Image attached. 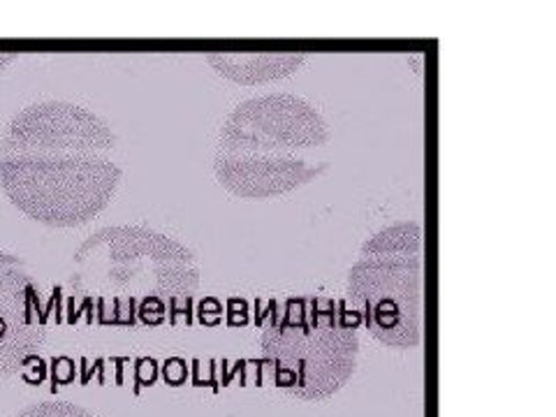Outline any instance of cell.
Wrapping results in <instances>:
<instances>
[{
    "label": "cell",
    "mask_w": 556,
    "mask_h": 417,
    "mask_svg": "<svg viewBox=\"0 0 556 417\" xmlns=\"http://www.w3.org/2000/svg\"><path fill=\"white\" fill-rule=\"evenodd\" d=\"M116 149V132L93 110L65 100L28 104L0 139V188L30 220L79 228L118 193Z\"/></svg>",
    "instance_id": "cell-1"
},
{
    "label": "cell",
    "mask_w": 556,
    "mask_h": 417,
    "mask_svg": "<svg viewBox=\"0 0 556 417\" xmlns=\"http://www.w3.org/2000/svg\"><path fill=\"white\" fill-rule=\"evenodd\" d=\"M332 128L316 104L294 93L237 102L223 118L214 177L239 200H276L318 181L329 169Z\"/></svg>",
    "instance_id": "cell-2"
},
{
    "label": "cell",
    "mask_w": 556,
    "mask_h": 417,
    "mask_svg": "<svg viewBox=\"0 0 556 417\" xmlns=\"http://www.w3.org/2000/svg\"><path fill=\"white\" fill-rule=\"evenodd\" d=\"M73 283L96 298L100 323H190L200 265L186 243L144 225H114L86 239L75 253Z\"/></svg>",
    "instance_id": "cell-3"
},
{
    "label": "cell",
    "mask_w": 556,
    "mask_h": 417,
    "mask_svg": "<svg viewBox=\"0 0 556 417\" xmlns=\"http://www.w3.org/2000/svg\"><path fill=\"white\" fill-rule=\"evenodd\" d=\"M260 353L278 390L302 402H325L355 376L357 320L329 298H290L267 313Z\"/></svg>",
    "instance_id": "cell-4"
},
{
    "label": "cell",
    "mask_w": 556,
    "mask_h": 417,
    "mask_svg": "<svg viewBox=\"0 0 556 417\" xmlns=\"http://www.w3.org/2000/svg\"><path fill=\"white\" fill-rule=\"evenodd\" d=\"M348 300L369 334L388 348L422 343L425 230L420 220H396L362 243L348 271Z\"/></svg>",
    "instance_id": "cell-5"
},
{
    "label": "cell",
    "mask_w": 556,
    "mask_h": 417,
    "mask_svg": "<svg viewBox=\"0 0 556 417\" xmlns=\"http://www.w3.org/2000/svg\"><path fill=\"white\" fill-rule=\"evenodd\" d=\"M47 339L40 290L22 257L0 251V380L20 374Z\"/></svg>",
    "instance_id": "cell-6"
},
{
    "label": "cell",
    "mask_w": 556,
    "mask_h": 417,
    "mask_svg": "<svg viewBox=\"0 0 556 417\" xmlns=\"http://www.w3.org/2000/svg\"><path fill=\"white\" fill-rule=\"evenodd\" d=\"M306 54H208L206 63L223 79L239 86H265L298 75Z\"/></svg>",
    "instance_id": "cell-7"
},
{
    "label": "cell",
    "mask_w": 556,
    "mask_h": 417,
    "mask_svg": "<svg viewBox=\"0 0 556 417\" xmlns=\"http://www.w3.org/2000/svg\"><path fill=\"white\" fill-rule=\"evenodd\" d=\"M14 417H96V415L70 402H42V404H33L24 408Z\"/></svg>",
    "instance_id": "cell-8"
},
{
    "label": "cell",
    "mask_w": 556,
    "mask_h": 417,
    "mask_svg": "<svg viewBox=\"0 0 556 417\" xmlns=\"http://www.w3.org/2000/svg\"><path fill=\"white\" fill-rule=\"evenodd\" d=\"M16 61L14 54H0V73H5V70Z\"/></svg>",
    "instance_id": "cell-9"
}]
</instances>
